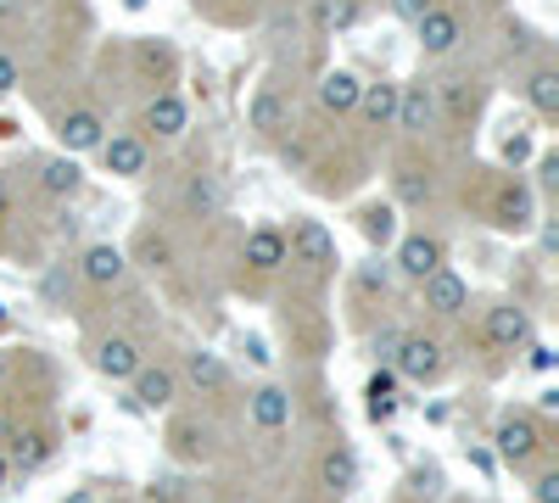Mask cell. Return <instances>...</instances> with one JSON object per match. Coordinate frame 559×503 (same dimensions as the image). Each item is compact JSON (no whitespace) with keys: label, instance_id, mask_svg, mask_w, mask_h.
<instances>
[{"label":"cell","instance_id":"cell-34","mask_svg":"<svg viewBox=\"0 0 559 503\" xmlns=\"http://www.w3.org/2000/svg\"><path fill=\"white\" fill-rule=\"evenodd\" d=\"M146 503H191V487L179 476H152L146 481Z\"/></svg>","mask_w":559,"mask_h":503},{"label":"cell","instance_id":"cell-15","mask_svg":"<svg viewBox=\"0 0 559 503\" xmlns=\"http://www.w3.org/2000/svg\"><path fill=\"white\" fill-rule=\"evenodd\" d=\"M392 129H403L414 146L437 129V79H408V84H397V123H392Z\"/></svg>","mask_w":559,"mask_h":503},{"label":"cell","instance_id":"cell-33","mask_svg":"<svg viewBox=\"0 0 559 503\" xmlns=\"http://www.w3.org/2000/svg\"><path fill=\"white\" fill-rule=\"evenodd\" d=\"M353 297L358 302H386L392 297V263H358V274H353Z\"/></svg>","mask_w":559,"mask_h":503},{"label":"cell","instance_id":"cell-11","mask_svg":"<svg viewBox=\"0 0 559 503\" xmlns=\"http://www.w3.org/2000/svg\"><path fill=\"white\" fill-rule=\"evenodd\" d=\"M419 308H426V319H437V325H453V319L471 313V280H464L453 263H442L437 274L419 280Z\"/></svg>","mask_w":559,"mask_h":503},{"label":"cell","instance_id":"cell-5","mask_svg":"<svg viewBox=\"0 0 559 503\" xmlns=\"http://www.w3.org/2000/svg\"><path fill=\"white\" fill-rule=\"evenodd\" d=\"M476 336H481V347H487V352L515 358V352H526V347L537 342V319H532V308H526V302L503 297V302H487V308H481Z\"/></svg>","mask_w":559,"mask_h":503},{"label":"cell","instance_id":"cell-28","mask_svg":"<svg viewBox=\"0 0 559 503\" xmlns=\"http://www.w3.org/2000/svg\"><path fill=\"white\" fill-rule=\"evenodd\" d=\"M358 112H364V123L369 129H392L397 123V84H364L358 89Z\"/></svg>","mask_w":559,"mask_h":503},{"label":"cell","instance_id":"cell-19","mask_svg":"<svg viewBox=\"0 0 559 503\" xmlns=\"http://www.w3.org/2000/svg\"><path fill=\"white\" fill-rule=\"evenodd\" d=\"M96 157H102V168L112 179H146L152 173V146L140 141L134 129H107V141L96 146Z\"/></svg>","mask_w":559,"mask_h":503},{"label":"cell","instance_id":"cell-6","mask_svg":"<svg viewBox=\"0 0 559 503\" xmlns=\"http://www.w3.org/2000/svg\"><path fill=\"white\" fill-rule=\"evenodd\" d=\"M481 213H487L492 230H503V236H532L537 230V191L526 185L521 173H503V179H492Z\"/></svg>","mask_w":559,"mask_h":503},{"label":"cell","instance_id":"cell-22","mask_svg":"<svg viewBox=\"0 0 559 503\" xmlns=\"http://www.w3.org/2000/svg\"><path fill=\"white\" fill-rule=\"evenodd\" d=\"M57 141H62V157H79V152H96L107 141V118L96 107H68L57 118Z\"/></svg>","mask_w":559,"mask_h":503},{"label":"cell","instance_id":"cell-27","mask_svg":"<svg viewBox=\"0 0 559 503\" xmlns=\"http://www.w3.org/2000/svg\"><path fill=\"white\" fill-rule=\"evenodd\" d=\"M34 185H39V196H51V202H73L79 191H84V168L73 163V157H39V168H34Z\"/></svg>","mask_w":559,"mask_h":503},{"label":"cell","instance_id":"cell-39","mask_svg":"<svg viewBox=\"0 0 559 503\" xmlns=\"http://www.w3.org/2000/svg\"><path fill=\"white\" fill-rule=\"evenodd\" d=\"M437 7V0H392V12L403 17V23H419V17H426Z\"/></svg>","mask_w":559,"mask_h":503},{"label":"cell","instance_id":"cell-38","mask_svg":"<svg viewBox=\"0 0 559 503\" xmlns=\"http://www.w3.org/2000/svg\"><path fill=\"white\" fill-rule=\"evenodd\" d=\"M12 213H17V196H12V173L0 168V230L12 224Z\"/></svg>","mask_w":559,"mask_h":503},{"label":"cell","instance_id":"cell-13","mask_svg":"<svg viewBox=\"0 0 559 503\" xmlns=\"http://www.w3.org/2000/svg\"><path fill=\"white\" fill-rule=\"evenodd\" d=\"M292 420H297V397H292V386L263 381V386L247 392V426H252L258 436H286Z\"/></svg>","mask_w":559,"mask_h":503},{"label":"cell","instance_id":"cell-36","mask_svg":"<svg viewBox=\"0 0 559 503\" xmlns=\"http://www.w3.org/2000/svg\"><path fill=\"white\" fill-rule=\"evenodd\" d=\"M498 157H503V163H526V157H532V141H526V134H503Z\"/></svg>","mask_w":559,"mask_h":503},{"label":"cell","instance_id":"cell-18","mask_svg":"<svg viewBox=\"0 0 559 503\" xmlns=\"http://www.w3.org/2000/svg\"><path fill=\"white\" fill-rule=\"evenodd\" d=\"M313 487H319L324 498H347V492L358 487V453H353L342 436H331V442L313 453Z\"/></svg>","mask_w":559,"mask_h":503},{"label":"cell","instance_id":"cell-23","mask_svg":"<svg viewBox=\"0 0 559 503\" xmlns=\"http://www.w3.org/2000/svg\"><path fill=\"white\" fill-rule=\"evenodd\" d=\"M123 258H129V268L168 274V268L179 263V247H174V236H168V230H157V224H140V230H134V241L123 247Z\"/></svg>","mask_w":559,"mask_h":503},{"label":"cell","instance_id":"cell-29","mask_svg":"<svg viewBox=\"0 0 559 503\" xmlns=\"http://www.w3.org/2000/svg\"><path fill=\"white\" fill-rule=\"evenodd\" d=\"M526 101L537 118H559V68L554 62H537L526 73Z\"/></svg>","mask_w":559,"mask_h":503},{"label":"cell","instance_id":"cell-30","mask_svg":"<svg viewBox=\"0 0 559 503\" xmlns=\"http://www.w3.org/2000/svg\"><path fill=\"white\" fill-rule=\"evenodd\" d=\"M358 236L369 247H392L397 241V207L392 202H364L358 207Z\"/></svg>","mask_w":559,"mask_h":503},{"label":"cell","instance_id":"cell-1","mask_svg":"<svg viewBox=\"0 0 559 503\" xmlns=\"http://www.w3.org/2000/svg\"><path fill=\"white\" fill-rule=\"evenodd\" d=\"M492 453L509 470H537V465H548L554 436H548V426L532 415V408H503L498 426H492Z\"/></svg>","mask_w":559,"mask_h":503},{"label":"cell","instance_id":"cell-24","mask_svg":"<svg viewBox=\"0 0 559 503\" xmlns=\"http://www.w3.org/2000/svg\"><path fill=\"white\" fill-rule=\"evenodd\" d=\"M247 123L263 134V141H280V134L292 129V96H286L274 79L258 84V96H252V107H247Z\"/></svg>","mask_w":559,"mask_h":503},{"label":"cell","instance_id":"cell-40","mask_svg":"<svg viewBox=\"0 0 559 503\" xmlns=\"http://www.w3.org/2000/svg\"><path fill=\"white\" fill-rule=\"evenodd\" d=\"M7 89H17V62L0 51V96H7Z\"/></svg>","mask_w":559,"mask_h":503},{"label":"cell","instance_id":"cell-42","mask_svg":"<svg viewBox=\"0 0 559 503\" xmlns=\"http://www.w3.org/2000/svg\"><path fill=\"white\" fill-rule=\"evenodd\" d=\"M62 503H96V487H73Z\"/></svg>","mask_w":559,"mask_h":503},{"label":"cell","instance_id":"cell-32","mask_svg":"<svg viewBox=\"0 0 559 503\" xmlns=\"http://www.w3.org/2000/svg\"><path fill=\"white\" fill-rule=\"evenodd\" d=\"M364 17V0H313V28L319 34H342Z\"/></svg>","mask_w":559,"mask_h":503},{"label":"cell","instance_id":"cell-12","mask_svg":"<svg viewBox=\"0 0 559 503\" xmlns=\"http://www.w3.org/2000/svg\"><path fill=\"white\" fill-rule=\"evenodd\" d=\"M73 274H79V286H84V291L112 297V291L129 286V258H123V247H112V241H90V247L79 252Z\"/></svg>","mask_w":559,"mask_h":503},{"label":"cell","instance_id":"cell-37","mask_svg":"<svg viewBox=\"0 0 559 503\" xmlns=\"http://www.w3.org/2000/svg\"><path fill=\"white\" fill-rule=\"evenodd\" d=\"M397 342H403V325H386L381 336H376V358H381V370L392 363V352H397Z\"/></svg>","mask_w":559,"mask_h":503},{"label":"cell","instance_id":"cell-4","mask_svg":"<svg viewBox=\"0 0 559 503\" xmlns=\"http://www.w3.org/2000/svg\"><path fill=\"white\" fill-rule=\"evenodd\" d=\"M286 268L308 274L313 286H324V280H336V268H342L336 236L324 230L319 218H297L292 230H286Z\"/></svg>","mask_w":559,"mask_h":503},{"label":"cell","instance_id":"cell-26","mask_svg":"<svg viewBox=\"0 0 559 503\" xmlns=\"http://www.w3.org/2000/svg\"><path fill=\"white\" fill-rule=\"evenodd\" d=\"M358 89H364V79L358 73H347V68H331L319 84H313V101H319V112L324 118H347V112H358Z\"/></svg>","mask_w":559,"mask_h":503},{"label":"cell","instance_id":"cell-17","mask_svg":"<svg viewBox=\"0 0 559 503\" xmlns=\"http://www.w3.org/2000/svg\"><path fill=\"white\" fill-rule=\"evenodd\" d=\"M129 392H134V403L146 408V415H163V408H174L179 397H185V386H179V363H140L134 370V381H129Z\"/></svg>","mask_w":559,"mask_h":503},{"label":"cell","instance_id":"cell-20","mask_svg":"<svg viewBox=\"0 0 559 503\" xmlns=\"http://www.w3.org/2000/svg\"><path fill=\"white\" fill-rule=\"evenodd\" d=\"M392 185H397V202L403 207H426V202H437V163L426 157V152H403L397 163H392Z\"/></svg>","mask_w":559,"mask_h":503},{"label":"cell","instance_id":"cell-25","mask_svg":"<svg viewBox=\"0 0 559 503\" xmlns=\"http://www.w3.org/2000/svg\"><path fill=\"white\" fill-rule=\"evenodd\" d=\"M179 207H185V218H197V224L224 218V179L213 168H197L191 179H185V191H179Z\"/></svg>","mask_w":559,"mask_h":503},{"label":"cell","instance_id":"cell-8","mask_svg":"<svg viewBox=\"0 0 559 503\" xmlns=\"http://www.w3.org/2000/svg\"><path fill=\"white\" fill-rule=\"evenodd\" d=\"M481 101H487V84L476 73H453L437 84V129L448 134H471L476 118H481Z\"/></svg>","mask_w":559,"mask_h":503},{"label":"cell","instance_id":"cell-31","mask_svg":"<svg viewBox=\"0 0 559 503\" xmlns=\"http://www.w3.org/2000/svg\"><path fill=\"white\" fill-rule=\"evenodd\" d=\"M364 397H369V420H376V426H386L392 415H397V375L392 370H376V375H369V386H364Z\"/></svg>","mask_w":559,"mask_h":503},{"label":"cell","instance_id":"cell-3","mask_svg":"<svg viewBox=\"0 0 559 503\" xmlns=\"http://www.w3.org/2000/svg\"><path fill=\"white\" fill-rule=\"evenodd\" d=\"M163 442H168V459H174V465L202 470V465L218 459V420L207 415V408H174Z\"/></svg>","mask_w":559,"mask_h":503},{"label":"cell","instance_id":"cell-14","mask_svg":"<svg viewBox=\"0 0 559 503\" xmlns=\"http://www.w3.org/2000/svg\"><path fill=\"white\" fill-rule=\"evenodd\" d=\"M392 247H397V252H392V274H403V280H414V286L448 263V247H442V236H431V230H403Z\"/></svg>","mask_w":559,"mask_h":503},{"label":"cell","instance_id":"cell-16","mask_svg":"<svg viewBox=\"0 0 559 503\" xmlns=\"http://www.w3.org/2000/svg\"><path fill=\"white\" fill-rule=\"evenodd\" d=\"M185 129H191V107H185L179 89H157V96L146 101V112H140V141H185Z\"/></svg>","mask_w":559,"mask_h":503},{"label":"cell","instance_id":"cell-7","mask_svg":"<svg viewBox=\"0 0 559 503\" xmlns=\"http://www.w3.org/2000/svg\"><path fill=\"white\" fill-rule=\"evenodd\" d=\"M236 263H241V286H247V280H252L258 291L274 286L280 274H286V230H280V224H258V230H247Z\"/></svg>","mask_w":559,"mask_h":503},{"label":"cell","instance_id":"cell-21","mask_svg":"<svg viewBox=\"0 0 559 503\" xmlns=\"http://www.w3.org/2000/svg\"><path fill=\"white\" fill-rule=\"evenodd\" d=\"M414 34H419V51H426V57H453L459 45H464V17L437 0V7L414 23Z\"/></svg>","mask_w":559,"mask_h":503},{"label":"cell","instance_id":"cell-2","mask_svg":"<svg viewBox=\"0 0 559 503\" xmlns=\"http://www.w3.org/2000/svg\"><path fill=\"white\" fill-rule=\"evenodd\" d=\"M386 370L397 381H408V386H442L448 370H453V352H448V342L437 331H403V342H397Z\"/></svg>","mask_w":559,"mask_h":503},{"label":"cell","instance_id":"cell-44","mask_svg":"<svg viewBox=\"0 0 559 503\" xmlns=\"http://www.w3.org/2000/svg\"><path fill=\"white\" fill-rule=\"evenodd\" d=\"M224 503H258V498H247V492H229Z\"/></svg>","mask_w":559,"mask_h":503},{"label":"cell","instance_id":"cell-10","mask_svg":"<svg viewBox=\"0 0 559 503\" xmlns=\"http://www.w3.org/2000/svg\"><path fill=\"white\" fill-rule=\"evenodd\" d=\"M84 352L96 363V375H107V381H134V370L146 363V342L134 331H96Z\"/></svg>","mask_w":559,"mask_h":503},{"label":"cell","instance_id":"cell-35","mask_svg":"<svg viewBox=\"0 0 559 503\" xmlns=\"http://www.w3.org/2000/svg\"><path fill=\"white\" fill-rule=\"evenodd\" d=\"M532 503H559V465H554V459L537 465V476H532Z\"/></svg>","mask_w":559,"mask_h":503},{"label":"cell","instance_id":"cell-41","mask_svg":"<svg viewBox=\"0 0 559 503\" xmlns=\"http://www.w3.org/2000/svg\"><path fill=\"white\" fill-rule=\"evenodd\" d=\"M526 352H532V370H554V352H548L543 342H532Z\"/></svg>","mask_w":559,"mask_h":503},{"label":"cell","instance_id":"cell-9","mask_svg":"<svg viewBox=\"0 0 559 503\" xmlns=\"http://www.w3.org/2000/svg\"><path fill=\"white\" fill-rule=\"evenodd\" d=\"M179 386H191V392L207 403V415H213L218 403L236 397V370H229L218 352L197 347V352H185V363H179Z\"/></svg>","mask_w":559,"mask_h":503},{"label":"cell","instance_id":"cell-45","mask_svg":"<svg viewBox=\"0 0 559 503\" xmlns=\"http://www.w3.org/2000/svg\"><path fill=\"white\" fill-rule=\"evenodd\" d=\"M7 476H12V465H7V459H0V487H7Z\"/></svg>","mask_w":559,"mask_h":503},{"label":"cell","instance_id":"cell-43","mask_svg":"<svg viewBox=\"0 0 559 503\" xmlns=\"http://www.w3.org/2000/svg\"><path fill=\"white\" fill-rule=\"evenodd\" d=\"M7 381H12V358H7V347H0V392H7Z\"/></svg>","mask_w":559,"mask_h":503}]
</instances>
